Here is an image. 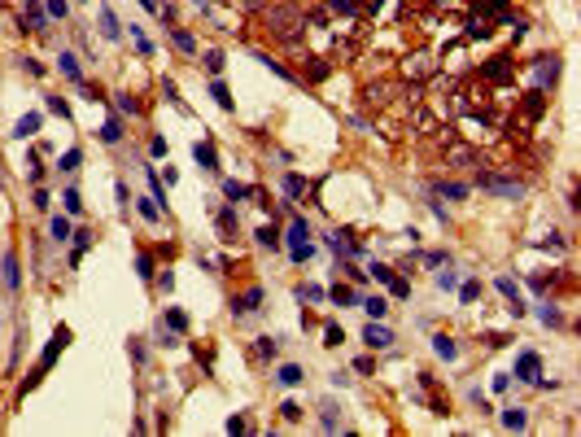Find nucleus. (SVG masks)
<instances>
[{"instance_id":"43","label":"nucleus","mask_w":581,"mask_h":437,"mask_svg":"<svg viewBox=\"0 0 581 437\" xmlns=\"http://www.w3.org/2000/svg\"><path fill=\"white\" fill-rule=\"evenodd\" d=\"M389 293H394V298H411V280L394 276V280H389Z\"/></svg>"},{"instance_id":"50","label":"nucleus","mask_w":581,"mask_h":437,"mask_svg":"<svg viewBox=\"0 0 581 437\" xmlns=\"http://www.w3.org/2000/svg\"><path fill=\"white\" fill-rule=\"evenodd\" d=\"M455 285H459L455 271H437V289H455Z\"/></svg>"},{"instance_id":"33","label":"nucleus","mask_w":581,"mask_h":437,"mask_svg":"<svg viewBox=\"0 0 581 437\" xmlns=\"http://www.w3.org/2000/svg\"><path fill=\"white\" fill-rule=\"evenodd\" d=\"M433 350L442 354V359H455V354H459V350H455V341H450L446 333H437V337H433Z\"/></svg>"},{"instance_id":"18","label":"nucleus","mask_w":581,"mask_h":437,"mask_svg":"<svg viewBox=\"0 0 581 437\" xmlns=\"http://www.w3.org/2000/svg\"><path fill=\"white\" fill-rule=\"evenodd\" d=\"M193 158L201 162V171H219V153H215V145H197Z\"/></svg>"},{"instance_id":"55","label":"nucleus","mask_w":581,"mask_h":437,"mask_svg":"<svg viewBox=\"0 0 581 437\" xmlns=\"http://www.w3.org/2000/svg\"><path fill=\"white\" fill-rule=\"evenodd\" d=\"M22 70H27V75H35V79H40V75H44V66H40V62H35V57H22Z\"/></svg>"},{"instance_id":"12","label":"nucleus","mask_w":581,"mask_h":437,"mask_svg":"<svg viewBox=\"0 0 581 437\" xmlns=\"http://www.w3.org/2000/svg\"><path fill=\"white\" fill-rule=\"evenodd\" d=\"M258 302H263V289L258 285H249L241 298H232V315H249V311H258Z\"/></svg>"},{"instance_id":"17","label":"nucleus","mask_w":581,"mask_h":437,"mask_svg":"<svg viewBox=\"0 0 581 437\" xmlns=\"http://www.w3.org/2000/svg\"><path fill=\"white\" fill-rule=\"evenodd\" d=\"M40 123H44L40 114H22V118H18V127H14V136H18V140H31L35 132H40Z\"/></svg>"},{"instance_id":"54","label":"nucleus","mask_w":581,"mask_h":437,"mask_svg":"<svg viewBox=\"0 0 581 437\" xmlns=\"http://www.w3.org/2000/svg\"><path fill=\"white\" fill-rule=\"evenodd\" d=\"M228 433H249V420L245 416H232L228 420Z\"/></svg>"},{"instance_id":"24","label":"nucleus","mask_w":581,"mask_h":437,"mask_svg":"<svg viewBox=\"0 0 581 437\" xmlns=\"http://www.w3.org/2000/svg\"><path fill=\"white\" fill-rule=\"evenodd\" d=\"M171 40H175V49H180V53H197V40H193V31L175 27V31H171Z\"/></svg>"},{"instance_id":"28","label":"nucleus","mask_w":581,"mask_h":437,"mask_svg":"<svg viewBox=\"0 0 581 437\" xmlns=\"http://www.w3.org/2000/svg\"><path fill=\"white\" fill-rule=\"evenodd\" d=\"M254 354H258V359H276V354H280V341H276V337H258Z\"/></svg>"},{"instance_id":"4","label":"nucleus","mask_w":581,"mask_h":437,"mask_svg":"<svg viewBox=\"0 0 581 437\" xmlns=\"http://www.w3.org/2000/svg\"><path fill=\"white\" fill-rule=\"evenodd\" d=\"M533 84H538L542 92L555 88V79H560V57H533Z\"/></svg>"},{"instance_id":"41","label":"nucleus","mask_w":581,"mask_h":437,"mask_svg":"<svg viewBox=\"0 0 581 437\" xmlns=\"http://www.w3.org/2000/svg\"><path fill=\"white\" fill-rule=\"evenodd\" d=\"M367 276H376V280H381V285H389V280H394V267H385V263H372V267H367Z\"/></svg>"},{"instance_id":"6","label":"nucleus","mask_w":581,"mask_h":437,"mask_svg":"<svg viewBox=\"0 0 581 437\" xmlns=\"http://www.w3.org/2000/svg\"><path fill=\"white\" fill-rule=\"evenodd\" d=\"M498 293H503V298L512 302V315H516V320H520V315L529 311V306H525V298H520V285H516L512 276H498Z\"/></svg>"},{"instance_id":"48","label":"nucleus","mask_w":581,"mask_h":437,"mask_svg":"<svg viewBox=\"0 0 581 437\" xmlns=\"http://www.w3.org/2000/svg\"><path fill=\"white\" fill-rule=\"evenodd\" d=\"M341 341H346V337H341V328L328 324V328H324V346H341Z\"/></svg>"},{"instance_id":"30","label":"nucleus","mask_w":581,"mask_h":437,"mask_svg":"<svg viewBox=\"0 0 581 437\" xmlns=\"http://www.w3.org/2000/svg\"><path fill=\"white\" fill-rule=\"evenodd\" d=\"M363 311L372 315V320H385V315H389V302H385V298H367V302H363Z\"/></svg>"},{"instance_id":"61","label":"nucleus","mask_w":581,"mask_h":437,"mask_svg":"<svg viewBox=\"0 0 581 437\" xmlns=\"http://www.w3.org/2000/svg\"><path fill=\"white\" fill-rule=\"evenodd\" d=\"M140 5H145V9H153V14H158V0H140Z\"/></svg>"},{"instance_id":"40","label":"nucleus","mask_w":581,"mask_h":437,"mask_svg":"<svg viewBox=\"0 0 581 437\" xmlns=\"http://www.w3.org/2000/svg\"><path fill=\"white\" fill-rule=\"evenodd\" d=\"M219 228L228 232V241H232V232H236V210L228 206V210H219Z\"/></svg>"},{"instance_id":"21","label":"nucleus","mask_w":581,"mask_h":437,"mask_svg":"<svg viewBox=\"0 0 581 437\" xmlns=\"http://www.w3.org/2000/svg\"><path fill=\"white\" fill-rule=\"evenodd\" d=\"M70 236H75V258H70V263L79 267V263H83V250H92V241H97V236H92L88 228H79V232H70Z\"/></svg>"},{"instance_id":"27","label":"nucleus","mask_w":581,"mask_h":437,"mask_svg":"<svg viewBox=\"0 0 581 437\" xmlns=\"http://www.w3.org/2000/svg\"><path fill=\"white\" fill-rule=\"evenodd\" d=\"M101 140H105V145H118V140H123V123H118V118H105Z\"/></svg>"},{"instance_id":"29","label":"nucleus","mask_w":581,"mask_h":437,"mask_svg":"<svg viewBox=\"0 0 581 437\" xmlns=\"http://www.w3.org/2000/svg\"><path fill=\"white\" fill-rule=\"evenodd\" d=\"M503 424H507V429H525V424H529L525 407H507V411H503Z\"/></svg>"},{"instance_id":"62","label":"nucleus","mask_w":581,"mask_h":437,"mask_svg":"<svg viewBox=\"0 0 581 437\" xmlns=\"http://www.w3.org/2000/svg\"><path fill=\"white\" fill-rule=\"evenodd\" d=\"M429 5H446V0H429Z\"/></svg>"},{"instance_id":"60","label":"nucleus","mask_w":581,"mask_h":437,"mask_svg":"<svg viewBox=\"0 0 581 437\" xmlns=\"http://www.w3.org/2000/svg\"><path fill=\"white\" fill-rule=\"evenodd\" d=\"M162 92H166V101H180V88H175V79H166Z\"/></svg>"},{"instance_id":"14","label":"nucleus","mask_w":581,"mask_h":437,"mask_svg":"<svg viewBox=\"0 0 581 437\" xmlns=\"http://www.w3.org/2000/svg\"><path fill=\"white\" fill-rule=\"evenodd\" d=\"M520 114H525V118H542V114H547V92H542V88H533L529 97L520 101Z\"/></svg>"},{"instance_id":"53","label":"nucleus","mask_w":581,"mask_h":437,"mask_svg":"<svg viewBox=\"0 0 581 437\" xmlns=\"http://www.w3.org/2000/svg\"><path fill=\"white\" fill-rule=\"evenodd\" d=\"M49 110H53V114H62V118H70V105H66L62 97H49Z\"/></svg>"},{"instance_id":"15","label":"nucleus","mask_w":581,"mask_h":437,"mask_svg":"<svg viewBox=\"0 0 581 437\" xmlns=\"http://www.w3.org/2000/svg\"><path fill=\"white\" fill-rule=\"evenodd\" d=\"M433 193H437V197H450V202H464V197H468V184H455V180H433Z\"/></svg>"},{"instance_id":"56","label":"nucleus","mask_w":581,"mask_h":437,"mask_svg":"<svg viewBox=\"0 0 581 437\" xmlns=\"http://www.w3.org/2000/svg\"><path fill=\"white\" fill-rule=\"evenodd\" d=\"M529 289H533V293H547V289H551V276H533Z\"/></svg>"},{"instance_id":"11","label":"nucleus","mask_w":581,"mask_h":437,"mask_svg":"<svg viewBox=\"0 0 581 437\" xmlns=\"http://www.w3.org/2000/svg\"><path fill=\"white\" fill-rule=\"evenodd\" d=\"M402 70H407V79H429L437 66H433L429 53H415V57H407V66H402Z\"/></svg>"},{"instance_id":"36","label":"nucleus","mask_w":581,"mask_h":437,"mask_svg":"<svg viewBox=\"0 0 581 437\" xmlns=\"http://www.w3.org/2000/svg\"><path fill=\"white\" fill-rule=\"evenodd\" d=\"M538 320L547 324V328H560V324H564V315L555 311V306H542V311H538Z\"/></svg>"},{"instance_id":"19","label":"nucleus","mask_w":581,"mask_h":437,"mask_svg":"<svg viewBox=\"0 0 581 437\" xmlns=\"http://www.w3.org/2000/svg\"><path fill=\"white\" fill-rule=\"evenodd\" d=\"M254 236H258V245H263V250H280V228H276V223H263Z\"/></svg>"},{"instance_id":"57","label":"nucleus","mask_w":581,"mask_h":437,"mask_svg":"<svg viewBox=\"0 0 581 437\" xmlns=\"http://www.w3.org/2000/svg\"><path fill=\"white\" fill-rule=\"evenodd\" d=\"M280 416H284V420H302V407H298V403H284Z\"/></svg>"},{"instance_id":"52","label":"nucleus","mask_w":581,"mask_h":437,"mask_svg":"<svg viewBox=\"0 0 581 437\" xmlns=\"http://www.w3.org/2000/svg\"><path fill=\"white\" fill-rule=\"evenodd\" d=\"M459 293H464V302H477V298H481V285H477V280H468Z\"/></svg>"},{"instance_id":"31","label":"nucleus","mask_w":581,"mask_h":437,"mask_svg":"<svg viewBox=\"0 0 581 437\" xmlns=\"http://www.w3.org/2000/svg\"><path fill=\"white\" fill-rule=\"evenodd\" d=\"M446 162H477V153H472L468 145H450L446 149Z\"/></svg>"},{"instance_id":"37","label":"nucleus","mask_w":581,"mask_h":437,"mask_svg":"<svg viewBox=\"0 0 581 437\" xmlns=\"http://www.w3.org/2000/svg\"><path fill=\"white\" fill-rule=\"evenodd\" d=\"M79 162H83V153H79V149H66L57 167H62V171H79Z\"/></svg>"},{"instance_id":"13","label":"nucleus","mask_w":581,"mask_h":437,"mask_svg":"<svg viewBox=\"0 0 581 437\" xmlns=\"http://www.w3.org/2000/svg\"><path fill=\"white\" fill-rule=\"evenodd\" d=\"M22 22H31V31L44 35V31H49V9H40V0H27V14H22Z\"/></svg>"},{"instance_id":"5","label":"nucleus","mask_w":581,"mask_h":437,"mask_svg":"<svg viewBox=\"0 0 581 437\" xmlns=\"http://www.w3.org/2000/svg\"><path fill=\"white\" fill-rule=\"evenodd\" d=\"M512 75H516V66H512V57H507V53H498V57H490V62L481 66V79H485V84H507Z\"/></svg>"},{"instance_id":"39","label":"nucleus","mask_w":581,"mask_h":437,"mask_svg":"<svg viewBox=\"0 0 581 437\" xmlns=\"http://www.w3.org/2000/svg\"><path fill=\"white\" fill-rule=\"evenodd\" d=\"M140 215H145L149 223H158V219H162V206L153 202V197H145V202H140Z\"/></svg>"},{"instance_id":"32","label":"nucleus","mask_w":581,"mask_h":437,"mask_svg":"<svg viewBox=\"0 0 581 437\" xmlns=\"http://www.w3.org/2000/svg\"><path fill=\"white\" fill-rule=\"evenodd\" d=\"M70 232H75V223H70L66 215H57L53 219V241H70Z\"/></svg>"},{"instance_id":"51","label":"nucleus","mask_w":581,"mask_h":437,"mask_svg":"<svg viewBox=\"0 0 581 437\" xmlns=\"http://www.w3.org/2000/svg\"><path fill=\"white\" fill-rule=\"evenodd\" d=\"M341 271H346V276L354 280V285H363V280H367V271H359V267H354V263H341Z\"/></svg>"},{"instance_id":"25","label":"nucleus","mask_w":581,"mask_h":437,"mask_svg":"<svg viewBox=\"0 0 581 437\" xmlns=\"http://www.w3.org/2000/svg\"><path fill=\"white\" fill-rule=\"evenodd\" d=\"M276 381L293 389V385H302V381H306V376H302V368H298V363H284V368H280V376H276Z\"/></svg>"},{"instance_id":"10","label":"nucleus","mask_w":581,"mask_h":437,"mask_svg":"<svg viewBox=\"0 0 581 437\" xmlns=\"http://www.w3.org/2000/svg\"><path fill=\"white\" fill-rule=\"evenodd\" d=\"M328 245H332V250H337L341 258H354V254H359V241H354V232H346V228H337V232H332V236H328Z\"/></svg>"},{"instance_id":"9","label":"nucleus","mask_w":581,"mask_h":437,"mask_svg":"<svg viewBox=\"0 0 581 437\" xmlns=\"http://www.w3.org/2000/svg\"><path fill=\"white\" fill-rule=\"evenodd\" d=\"M394 92H398L394 84H367V92H363V101H367V105H372V110H385V105H389V101H394Z\"/></svg>"},{"instance_id":"20","label":"nucleus","mask_w":581,"mask_h":437,"mask_svg":"<svg viewBox=\"0 0 581 437\" xmlns=\"http://www.w3.org/2000/svg\"><path fill=\"white\" fill-rule=\"evenodd\" d=\"M0 271H5V285H9V289H18V280H22V271H18V254H14V250H9V254H5V263H0Z\"/></svg>"},{"instance_id":"58","label":"nucleus","mask_w":581,"mask_h":437,"mask_svg":"<svg viewBox=\"0 0 581 437\" xmlns=\"http://www.w3.org/2000/svg\"><path fill=\"white\" fill-rule=\"evenodd\" d=\"M70 9H66V0H49V18H66Z\"/></svg>"},{"instance_id":"44","label":"nucleus","mask_w":581,"mask_h":437,"mask_svg":"<svg viewBox=\"0 0 581 437\" xmlns=\"http://www.w3.org/2000/svg\"><path fill=\"white\" fill-rule=\"evenodd\" d=\"M210 97H215V101L223 105V110H232V97H228V88H223L219 79H215V84H210Z\"/></svg>"},{"instance_id":"26","label":"nucleus","mask_w":581,"mask_h":437,"mask_svg":"<svg viewBox=\"0 0 581 437\" xmlns=\"http://www.w3.org/2000/svg\"><path fill=\"white\" fill-rule=\"evenodd\" d=\"M101 35H105V40H118V35H123V27H118V18L110 14V9H101Z\"/></svg>"},{"instance_id":"38","label":"nucleus","mask_w":581,"mask_h":437,"mask_svg":"<svg viewBox=\"0 0 581 437\" xmlns=\"http://www.w3.org/2000/svg\"><path fill=\"white\" fill-rule=\"evenodd\" d=\"M62 202H66V210H70V215H79V210H83V197H79V188H66V193H62Z\"/></svg>"},{"instance_id":"2","label":"nucleus","mask_w":581,"mask_h":437,"mask_svg":"<svg viewBox=\"0 0 581 437\" xmlns=\"http://www.w3.org/2000/svg\"><path fill=\"white\" fill-rule=\"evenodd\" d=\"M477 184L485 193H494V197H507V202H520V197H525V184L520 180H503V175H490V171H481Z\"/></svg>"},{"instance_id":"42","label":"nucleus","mask_w":581,"mask_h":437,"mask_svg":"<svg viewBox=\"0 0 581 437\" xmlns=\"http://www.w3.org/2000/svg\"><path fill=\"white\" fill-rule=\"evenodd\" d=\"M284 193H289V197H302V193H306V180H302V175H289V180H284Z\"/></svg>"},{"instance_id":"22","label":"nucleus","mask_w":581,"mask_h":437,"mask_svg":"<svg viewBox=\"0 0 581 437\" xmlns=\"http://www.w3.org/2000/svg\"><path fill=\"white\" fill-rule=\"evenodd\" d=\"M328 298L337 302V306H359V293H354L350 285H332V289H328Z\"/></svg>"},{"instance_id":"34","label":"nucleus","mask_w":581,"mask_h":437,"mask_svg":"<svg viewBox=\"0 0 581 437\" xmlns=\"http://www.w3.org/2000/svg\"><path fill=\"white\" fill-rule=\"evenodd\" d=\"M162 328H171V333H184V328H188V320H184V311H166V320H162Z\"/></svg>"},{"instance_id":"1","label":"nucleus","mask_w":581,"mask_h":437,"mask_svg":"<svg viewBox=\"0 0 581 437\" xmlns=\"http://www.w3.org/2000/svg\"><path fill=\"white\" fill-rule=\"evenodd\" d=\"M66 346H70V328L62 324V328H57V333L49 337V346H44V354H40V363H35V372L27 376V389H35V385H40V376H44V372H49V368H53V359H57V354H62Z\"/></svg>"},{"instance_id":"46","label":"nucleus","mask_w":581,"mask_h":437,"mask_svg":"<svg viewBox=\"0 0 581 437\" xmlns=\"http://www.w3.org/2000/svg\"><path fill=\"white\" fill-rule=\"evenodd\" d=\"M136 267H140V280H153V254H140Z\"/></svg>"},{"instance_id":"45","label":"nucleus","mask_w":581,"mask_h":437,"mask_svg":"<svg viewBox=\"0 0 581 437\" xmlns=\"http://www.w3.org/2000/svg\"><path fill=\"white\" fill-rule=\"evenodd\" d=\"M223 193H228L232 202H241V197H249V188H245V184H236V180H228V184H223Z\"/></svg>"},{"instance_id":"49","label":"nucleus","mask_w":581,"mask_h":437,"mask_svg":"<svg viewBox=\"0 0 581 437\" xmlns=\"http://www.w3.org/2000/svg\"><path fill=\"white\" fill-rule=\"evenodd\" d=\"M118 110H123V114H140V101H136V97H127V92H123V97H118Z\"/></svg>"},{"instance_id":"7","label":"nucleus","mask_w":581,"mask_h":437,"mask_svg":"<svg viewBox=\"0 0 581 437\" xmlns=\"http://www.w3.org/2000/svg\"><path fill=\"white\" fill-rule=\"evenodd\" d=\"M538 372H542V359H538L533 350H525V354L516 359V381H529V385H533V381H538Z\"/></svg>"},{"instance_id":"8","label":"nucleus","mask_w":581,"mask_h":437,"mask_svg":"<svg viewBox=\"0 0 581 437\" xmlns=\"http://www.w3.org/2000/svg\"><path fill=\"white\" fill-rule=\"evenodd\" d=\"M363 341H367L372 350H389V346H394V333H389L385 324H376V320H372V324L363 328Z\"/></svg>"},{"instance_id":"35","label":"nucleus","mask_w":581,"mask_h":437,"mask_svg":"<svg viewBox=\"0 0 581 437\" xmlns=\"http://www.w3.org/2000/svg\"><path fill=\"white\" fill-rule=\"evenodd\" d=\"M298 298H302V302H324L328 293L319 289V285H298Z\"/></svg>"},{"instance_id":"59","label":"nucleus","mask_w":581,"mask_h":437,"mask_svg":"<svg viewBox=\"0 0 581 437\" xmlns=\"http://www.w3.org/2000/svg\"><path fill=\"white\" fill-rule=\"evenodd\" d=\"M481 9H485V14H503L507 0H481Z\"/></svg>"},{"instance_id":"23","label":"nucleus","mask_w":581,"mask_h":437,"mask_svg":"<svg viewBox=\"0 0 581 437\" xmlns=\"http://www.w3.org/2000/svg\"><path fill=\"white\" fill-rule=\"evenodd\" d=\"M57 62H62V75H66V79H75V84H83V70H79V57H75V53H62V57H57Z\"/></svg>"},{"instance_id":"16","label":"nucleus","mask_w":581,"mask_h":437,"mask_svg":"<svg viewBox=\"0 0 581 437\" xmlns=\"http://www.w3.org/2000/svg\"><path fill=\"white\" fill-rule=\"evenodd\" d=\"M328 75V62L324 57H302V79H311V84H319V79Z\"/></svg>"},{"instance_id":"3","label":"nucleus","mask_w":581,"mask_h":437,"mask_svg":"<svg viewBox=\"0 0 581 437\" xmlns=\"http://www.w3.org/2000/svg\"><path fill=\"white\" fill-rule=\"evenodd\" d=\"M306 236H311V223L293 219L289 223V254H293V263H306V258H311V241H306Z\"/></svg>"},{"instance_id":"47","label":"nucleus","mask_w":581,"mask_h":437,"mask_svg":"<svg viewBox=\"0 0 581 437\" xmlns=\"http://www.w3.org/2000/svg\"><path fill=\"white\" fill-rule=\"evenodd\" d=\"M206 70L219 79V75H223V53H206Z\"/></svg>"}]
</instances>
